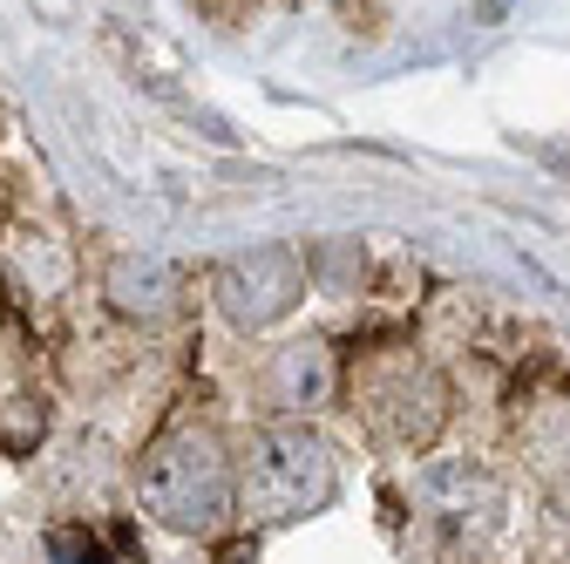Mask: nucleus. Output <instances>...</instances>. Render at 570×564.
Masks as SVG:
<instances>
[{
	"instance_id": "1",
	"label": "nucleus",
	"mask_w": 570,
	"mask_h": 564,
	"mask_svg": "<svg viewBox=\"0 0 570 564\" xmlns=\"http://www.w3.org/2000/svg\"><path fill=\"white\" fill-rule=\"evenodd\" d=\"M232 456L225 443L197 429V421H184V429H170L150 456H142V476H136V504L150 524L177 531V537H210L225 517H232Z\"/></svg>"
},
{
	"instance_id": "6",
	"label": "nucleus",
	"mask_w": 570,
	"mask_h": 564,
	"mask_svg": "<svg viewBox=\"0 0 570 564\" xmlns=\"http://www.w3.org/2000/svg\"><path fill=\"white\" fill-rule=\"evenodd\" d=\"M265 388L278 408H320L333 395V361H326V347L299 340V347H278L272 368H265Z\"/></svg>"
},
{
	"instance_id": "5",
	"label": "nucleus",
	"mask_w": 570,
	"mask_h": 564,
	"mask_svg": "<svg viewBox=\"0 0 570 564\" xmlns=\"http://www.w3.org/2000/svg\"><path fill=\"white\" fill-rule=\"evenodd\" d=\"M299 293H306V265H299V252H285V245H258L252 259H232L218 272V300H225V313L238 327L278 320Z\"/></svg>"
},
{
	"instance_id": "10",
	"label": "nucleus",
	"mask_w": 570,
	"mask_h": 564,
	"mask_svg": "<svg viewBox=\"0 0 570 564\" xmlns=\"http://www.w3.org/2000/svg\"><path fill=\"white\" fill-rule=\"evenodd\" d=\"M61 557H68V564H109V557H102L96 544H82V537H61Z\"/></svg>"
},
{
	"instance_id": "3",
	"label": "nucleus",
	"mask_w": 570,
	"mask_h": 564,
	"mask_svg": "<svg viewBox=\"0 0 570 564\" xmlns=\"http://www.w3.org/2000/svg\"><path fill=\"white\" fill-rule=\"evenodd\" d=\"M421 510H428L435 531L455 537V551H482L495 531H503V489L469 463H435L421 476Z\"/></svg>"
},
{
	"instance_id": "4",
	"label": "nucleus",
	"mask_w": 570,
	"mask_h": 564,
	"mask_svg": "<svg viewBox=\"0 0 570 564\" xmlns=\"http://www.w3.org/2000/svg\"><path fill=\"white\" fill-rule=\"evenodd\" d=\"M367 415H374V429L387 443H428L442 429V381L421 361L394 354V361H381L367 375Z\"/></svg>"
},
{
	"instance_id": "9",
	"label": "nucleus",
	"mask_w": 570,
	"mask_h": 564,
	"mask_svg": "<svg viewBox=\"0 0 570 564\" xmlns=\"http://www.w3.org/2000/svg\"><path fill=\"white\" fill-rule=\"evenodd\" d=\"M197 8H204L210 21H218V28H238V21L258 8V0H197Z\"/></svg>"
},
{
	"instance_id": "8",
	"label": "nucleus",
	"mask_w": 570,
	"mask_h": 564,
	"mask_svg": "<svg viewBox=\"0 0 570 564\" xmlns=\"http://www.w3.org/2000/svg\"><path fill=\"white\" fill-rule=\"evenodd\" d=\"M21 272L35 279V293H55L61 279H68V259L55 252V239H48V232H21Z\"/></svg>"
},
{
	"instance_id": "2",
	"label": "nucleus",
	"mask_w": 570,
	"mask_h": 564,
	"mask_svg": "<svg viewBox=\"0 0 570 564\" xmlns=\"http://www.w3.org/2000/svg\"><path fill=\"white\" fill-rule=\"evenodd\" d=\"M333 497V456L313 429H265L245 456V504L258 517H306Z\"/></svg>"
},
{
	"instance_id": "7",
	"label": "nucleus",
	"mask_w": 570,
	"mask_h": 564,
	"mask_svg": "<svg viewBox=\"0 0 570 564\" xmlns=\"http://www.w3.org/2000/svg\"><path fill=\"white\" fill-rule=\"evenodd\" d=\"M109 293L122 313H170L177 300V272L164 259H116L109 265Z\"/></svg>"
}]
</instances>
